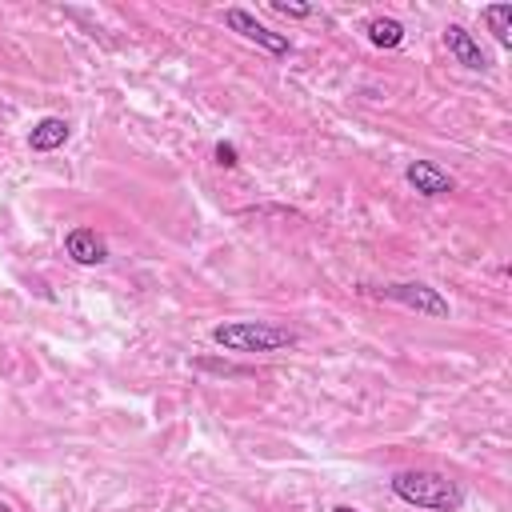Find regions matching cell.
<instances>
[{
	"instance_id": "cell-1",
	"label": "cell",
	"mask_w": 512,
	"mask_h": 512,
	"mask_svg": "<svg viewBox=\"0 0 512 512\" xmlns=\"http://www.w3.org/2000/svg\"><path fill=\"white\" fill-rule=\"evenodd\" d=\"M388 484H392L396 500H404L412 508H424V512H460V504H464V488L452 476H444V472L404 468Z\"/></svg>"
},
{
	"instance_id": "cell-2",
	"label": "cell",
	"mask_w": 512,
	"mask_h": 512,
	"mask_svg": "<svg viewBox=\"0 0 512 512\" xmlns=\"http://www.w3.org/2000/svg\"><path fill=\"white\" fill-rule=\"evenodd\" d=\"M296 340L300 336L292 328L272 320H224L212 328V344H220L224 352H284Z\"/></svg>"
},
{
	"instance_id": "cell-3",
	"label": "cell",
	"mask_w": 512,
	"mask_h": 512,
	"mask_svg": "<svg viewBox=\"0 0 512 512\" xmlns=\"http://www.w3.org/2000/svg\"><path fill=\"white\" fill-rule=\"evenodd\" d=\"M372 292L392 300V304H404V308H412L420 316H432V320H448V312H452L448 300L436 288L420 284V280H400V284H384V288H372Z\"/></svg>"
},
{
	"instance_id": "cell-4",
	"label": "cell",
	"mask_w": 512,
	"mask_h": 512,
	"mask_svg": "<svg viewBox=\"0 0 512 512\" xmlns=\"http://www.w3.org/2000/svg\"><path fill=\"white\" fill-rule=\"evenodd\" d=\"M224 24H228L232 32H240L244 40H252L256 48L272 52V56H288V52H292V40H288L284 32L264 28V24H260L252 12H244V8H228V12H224Z\"/></svg>"
},
{
	"instance_id": "cell-5",
	"label": "cell",
	"mask_w": 512,
	"mask_h": 512,
	"mask_svg": "<svg viewBox=\"0 0 512 512\" xmlns=\"http://www.w3.org/2000/svg\"><path fill=\"white\" fill-rule=\"evenodd\" d=\"M404 180H408L420 196H428V200H432V196H448V192L456 188V180H452L440 164H432V160H412V164L404 168Z\"/></svg>"
},
{
	"instance_id": "cell-6",
	"label": "cell",
	"mask_w": 512,
	"mask_h": 512,
	"mask_svg": "<svg viewBox=\"0 0 512 512\" xmlns=\"http://www.w3.org/2000/svg\"><path fill=\"white\" fill-rule=\"evenodd\" d=\"M444 48L456 56V64H464L468 72H484L488 68V56H484V48H480V40L468 32V28H460V24H448L444 28Z\"/></svg>"
},
{
	"instance_id": "cell-7",
	"label": "cell",
	"mask_w": 512,
	"mask_h": 512,
	"mask_svg": "<svg viewBox=\"0 0 512 512\" xmlns=\"http://www.w3.org/2000/svg\"><path fill=\"white\" fill-rule=\"evenodd\" d=\"M64 252H68L76 264H84V268H96V264L108 260V244H104V236H100L96 228H72V232L64 236Z\"/></svg>"
},
{
	"instance_id": "cell-8",
	"label": "cell",
	"mask_w": 512,
	"mask_h": 512,
	"mask_svg": "<svg viewBox=\"0 0 512 512\" xmlns=\"http://www.w3.org/2000/svg\"><path fill=\"white\" fill-rule=\"evenodd\" d=\"M68 136H72V124L64 116H44L28 128V148L32 152H56L68 144Z\"/></svg>"
},
{
	"instance_id": "cell-9",
	"label": "cell",
	"mask_w": 512,
	"mask_h": 512,
	"mask_svg": "<svg viewBox=\"0 0 512 512\" xmlns=\"http://www.w3.org/2000/svg\"><path fill=\"white\" fill-rule=\"evenodd\" d=\"M364 32H368V44L372 48H400L404 44V24L392 20V16H372L364 24Z\"/></svg>"
},
{
	"instance_id": "cell-10",
	"label": "cell",
	"mask_w": 512,
	"mask_h": 512,
	"mask_svg": "<svg viewBox=\"0 0 512 512\" xmlns=\"http://www.w3.org/2000/svg\"><path fill=\"white\" fill-rule=\"evenodd\" d=\"M484 20L492 24V36L500 48H512V4H488Z\"/></svg>"
},
{
	"instance_id": "cell-11",
	"label": "cell",
	"mask_w": 512,
	"mask_h": 512,
	"mask_svg": "<svg viewBox=\"0 0 512 512\" xmlns=\"http://www.w3.org/2000/svg\"><path fill=\"white\" fill-rule=\"evenodd\" d=\"M212 156H216V164H220V168H236V164H240L236 144H228V140H220V144L212 148Z\"/></svg>"
},
{
	"instance_id": "cell-12",
	"label": "cell",
	"mask_w": 512,
	"mask_h": 512,
	"mask_svg": "<svg viewBox=\"0 0 512 512\" xmlns=\"http://www.w3.org/2000/svg\"><path fill=\"white\" fill-rule=\"evenodd\" d=\"M272 12L292 16V20H304V16H312V4H284V0H272Z\"/></svg>"
},
{
	"instance_id": "cell-13",
	"label": "cell",
	"mask_w": 512,
	"mask_h": 512,
	"mask_svg": "<svg viewBox=\"0 0 512 512\" xmlns=\"http://www.w3.org/2000/svg\"><path fill=\"white\" fill-rule=\"evenodd\" d=\"M196 368H212L220 376H248V368H236V364H220V360H196Z\"/></svg>"
},
{
	"instance_id": "cell-14",
	"label": "cell",
	"mask_w": 512,
	"mask_h": 512,
	"mask_svg": "<svg viewBox=\"0 0 512 512\" xmlns=\"http://www.w3.org/2000/svg\"><path fill=\"white\" fill-rule=\"evenodd\" d=\"M332 512H360V508H352V504H336Z\"/></svg>"
},
{
	"instance_id": "cell-15",
	"label": "cell",
	"mask_w": 512,
	"mask_h": 512,
	"mask_svg": "<svg viewBox=\"0 0 512 512\" xmlns=\"http://www.w3.org/2000/svg\"><path fill=\"white\" fill-rule=\"evenodd\" d=\"M0 512H12V508H8V504H4V500H0Z\"/></svg>"
}]
</instances>
